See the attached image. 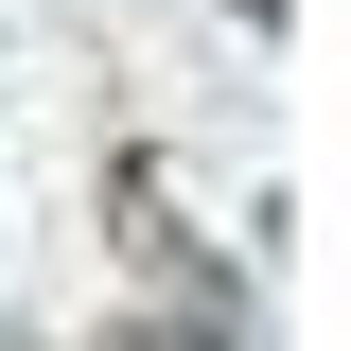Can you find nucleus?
Instances as JSON below:
<instances>
[{"label": "nucleus", "mask_w": 351, "mask_h": 351, "mask_svg": "<svg viewBox=\"0 0 351 351\" xmlns=\"http://www.w3.org/2000/svg\"><path fill=\"white\" fill-rule=\"evenodd\" d=\"M228 18H246V36H281V0H228Z\"/></svg>", "instance_id": "1"}]
</instances>
